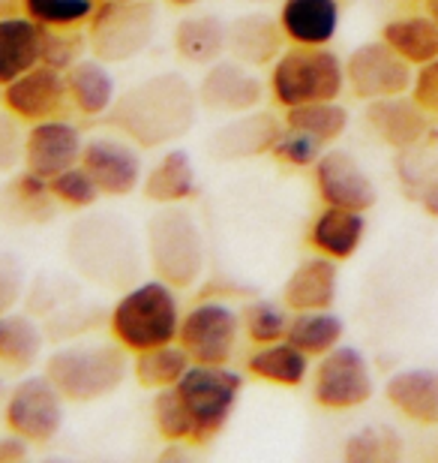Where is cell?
Masks as SVG:
<instances>
[{
  "instance_id": "ffe728a7",
  "label": "cell",
  "mask_w": 438,
  "mask_h": 463,
  "mask_svg": "<svg viewBox=\"0 0 438 463\" xmlns=\"http://www.w3.org/2000/svg\"><path fill=\"white\" fill-rule=\"evenodd\" d=\"M337 289H340L337 259L319 253L312 259H303L292 271V277L283 286V304L294 313L331 310L333 301H337Z\"/></svg>"
},
{
  "instance_id": "f546056e",
  "label": "cell",
  "mask_w": 438,
  "mask_h": 463,
  "mask_svg": "<svg viewBox=\"0 0 438 463\" xmlns=\"http://www.w3.org/2000/svg\"><path fill=\"white\" fill-rule=\"evenodd\" d=\"M247 367L256 379L283 388H297L303 385L306 373H310V355L294 344H288V340H276V344L258 346V352L249 355Z\"/></svg>"
},
{
  "instance_id": "cb8c5ba5",
  "label": "cell",
  "mask_w": 438,
  "mask_h": 463,
  "mask_svg": "<svg viewBox=\"0 0 438 463\" xmlns=\"http://www.w3.org/2000/svg\"><path fill=\"white\" fill-rule=\"evenodd\" d=\"M42 61V24L31 15L0 18V88Z\"/></svg>"
},
{
  "instance_id": "bcb514c9",
  "label": "cell",
  "mask_w": 438,
  "mask_h": 463,
  "mask_svg": "<svg viewBox=\"0 0 438 463\" xmlns=\"http://www.w3.org/2000/svg\"><path fill=\"white\" fill-rule=\"evenodd\" d=\"M27 458V439H22L18 433L0 437V463H18Z\"/></svg>"
},
{
  "instance_id": "603a6c76",
  "label": "cell",
  "mask_w": 438,
  "mask_h": 463,
  "mask_svg": "<svg viewBox=\"0 0 438 463\" xmlns=\"http://www.w3.org/2000/svg\"><path fill=\"white\" fill-rule=\"evenodd\" d=\"M340 0H283L279 27L294 45H328L340 31Z\"/></svg>"
},
{
  "instance_id": "f35d334b",
  "label": "cell",
  "mask_w": 438,
  "mask_h": 463,
  "mask_svg": "<svg viewBox=\"0 0 438 463\" xmlns=\"http://www.w3.org/2000/svg\"><path fill=\"white\" fill-rule=\"evenodd\" d=\"M154 424L163 439L169 442H186L192 439V419L177 394V388H160L154 397Z\"/></svg>"
},
{
  "instance_id": "5bb4252c",
  "label": "cell",
  "mask_w": 438,
  "mask_h": 463,
  "mask_svg": "<svg viewBox=\"0 0 438 463\" xmlns=\"http://www.w3.org/2000/svg\"><path fill=\"white\" fill-rule=\"evenodd\" d=\"M265 85L247 63L217 61L210 63L199 85V103L219 115H244L262 106Z\"/></svg>"
},
{
  "instance_id": "836d02e7",
  "label": "cell",
  "mask_w": 438,
  "mask_h": 463,
  "mask_svg": "<svg viewBox=\"0 0 438 463\" xmlns=\"http://www.w3.org/2000/svg\"><path fill=\"white\" fill-rule=\"evenodd\" d=\"M190 364L192 361L181 344H165V346L135 352L133 376L142 388L160 392V388H172V385L181 383V376L190 370Z\"/></svg>"
},
{
  "instance_id": "4fadbf2b",
  "label": "cell",
  "mask_w": 438,
  "mask_h": 463,
  "mask_svg": "<svg viewBox=\"0 0 438 463\" xmlns=\"http://www.w3.org/2000/svg\"><path fill=\"white\" fill-rule=\"evenodd\" d=\"M81 133L76 124L61 118L36 120L31 133L24 136V169L42 181H51L54 175L72 169L81 163Z\"/></svg>"
},
{
  "instance_id": "30bf717a",
  "label": "cell",
  "mask_w": 438,
  "mask_h": 463,
  "mask_svg": "<svg viewBox=\"0 0 438 463\" xmlns=\"http://www.w3.org/2000/svg\"><path fill=\"white\" fill-rule=\"evenodd\" d=\"M6 428L22 439L42 446L51 442L63 428V394L49 376H27L6 397Z\"/></svg>"
},
{
  "instance_id": "52a82bcc",
  "label": "cell",
  "mask_w": 438,
  "mask_h": 463,
  "mask_svg": "<svg viewBox=\"0 0 438 463\" xmlns=\"http://www.w3.org/2000/svg\"><path fill=\"white\" fill-rule=\"evenodd\" d=\"M156 36V6L151 0H99L88 18L93 58L126 63L138 58Z\"/></svg>"
},
{
  "instance_id": "b9f144b4",
  "label": "cell",
  "mask_w": 438,
  "mask_h": 463,
  "mask_svg": "<svg viewBox=\"0 0 438 463\" xmlns=\"http://www.w3.org/2000/svg\"><path fill=\"white\" fill-rule=\"evenodd\" d=\"M270 154H274L279 163L294 165V169H310V165H315L322 160L324 142L310 136V133H303V129L285 127L283 133H279L276 145L270 147Z\"/></svg>"
},
{
  "instance_id": "d6986e66",
  "label": "cell",
  "mask_w": 438,
  "mask_h": 463,
  "mask_svg": "<svg viewBox=\"0 0 438 463\" xmlns=\"http://www.w3.org/2000/svg\"><path fill=\"white\" fill-rule=\"evenodd\" d=\"M279 133H283V124L274 115L253 109V112L235 115V120L219 127L208 145L217 160H249V156L270 154Z\"/></svg>"
},
{
  "instance_id": "2e32d148",
  "label": "cell",
  "mask_w": 438,
  "mask_h": 463,
  "mask_svg": "<svg viewBox=\"0 0 438 463\" xmlns=\"http://www.w3.org/2000/svg\"><path fill=\"white\" fill-rule=\"evenodd\" d=\"M367 127L376 133L381 142L394 151H412L421 147L433 133L435 120L417 106L412 94H396V97H381L367 103Z\"/></svg>"
},
{
  "instance_id": "e0dca14e",
  "label": "cell",
  "mask_w": 438,
  "mask_h": 463,
  "mask_svg": "<svg viewBox=\"0 0 438 463\" xmlns=\"http://www.w3.org/2000/svg\"><path fill=\"white\" fill-rule=\"evenodd\" d=\"M67 103V76L61 70L45 67V63H36L33 70H27L24 76H18L4 88V106L18 120H31V124L58 118Z\"/></svg>"
},
{
  "instance_id": "5b68a950",
  "label": "cell",
  "mask_w": 438,
  "mask_h": 463,
  "mask_svg": "<svg viewBox=\"0 0 438 463\" xmlns=\"http://www.w3.org/2000/svg\"><path fill=\"white\" fill-rule=\"evenodd\" d=\"M154 274L174 289H190L204 271V241L195 217L181 205H163L144 229Z\"/></svg>"
},
{
  "instance_id": "d6a6232c",
  "label": "cell",
  "mask_w": 438,
  "mask_h": 463,
  "mask_svg": "<svg viewBox=\"0 0 438 463\" xmlns=\"http://www.w3.org/2000/svg\"><path fill=\"white\" fill-rule=\"evenodd\" d=\"M4 202L6 211L15 223H45V220L54 217V205L58 199L51 196L49 181L36 178L24 169V175H15L13 181L6 184L4 190Z\"/></svg>"
},
{
  "instance_id": "7a4b0ae2",
  "label": "cell",
  "mask_w": 438,
  "mask_h": 463,
  "mask_svg": "<svg viewBox=\"0 0 438 463\" xmlns=\"http://www.w3.org/2000/svg\"><path fill=\"white\" fill-rule=\"evenodd\" d=\"M67 259L93 286L129 289L142 271V244L124 217L88 214L67 232Z\"/></svg>"
},
{
  "instance_id": "484cf974",
  "label": "cell",
  "mask_w": 438,
  "mask_h": 463,
  "mask_svg": "<svg viewBox=\"0 0 438 463\" xmlns=\"http://www.w3.org/2000/svg\"><path fill=\"white\" fill-rule=\"evenodd\" d=\"M174 52L186 63L210 67V63H217L228 52V24L210 13L183 18L174 31Z\"/></svg>"
},
{
  "instance_id": "d590c367",
  "label": "cell",
  "mask_w": 438,
  "mask_h": 463,
  "mask_svg": "<svg viewBox=\"0 0 438 463\" xmlns=\"http://www.w3.org/2000/svg\"><path fill=\"white\" fill-rule=\"evenodd\" d=\"M342 455L349 463H387L403 455V439L387 424H372V428L351 433Z\"/></svg>"
},
{
  "instance_id": "277c9868",
  "label": "cell",
  "mask_w": 438,
  "mask_h": 463,
  "mask_svg": "<svg viewBox=\"0 0 438 463\" xmlns=\"http://www.w3.org/2000/svg\"><path fill=\"white\" fill-rule=\"evenodd\" d=\"M129 373L126 349L120 344H76L54 349L45 361V376L70 403H93L115 394Z\"/></svg>"
},
{
  "instance_id": "681fc988",
  "label": "cell",
  "mask_w": 438,
  "mask_h": 463,
  "mask_svg": "<svg viewBox=\"0 0 438 463\" xmlns=\"http://www.w3.org/2000/svg\"><path fill=\"white\" fill-rule=\"evenodd\" d=\"M424 4H426V15L438 24V0H424Z\"/></svg>"
},
{
  "instance_id": "6da1fadb",
  "label": "cell",
  "mask_w": 438,
  "mask_h": 463,
  "mask_svg": "<svg viewBox=\"0 0 438 463\" xmlns=\"http://www.w3.org/2000/svg\"><path fill=\"white\" fill-rule=\"evenodd\" d=\"M199 106V90L181 72H160L124 90L108 118L135 147L154 151L190 133Z\"/></svg>"
},
{
  "instance_id": "74e56055",
  "label": "cell",
  "mask_w": 438,
  "mask_h": 463,
  "mask_svg": "<svg viewBox=\"0 0 438 463\" xmlns=\"http://www.w3.org/2000/svg\"><path fill=\"white\" fill-rule=\"evenodd\" d=\"M240 322H244L247 335L253 344L265 346V344H276V340H285V331H288V322L292 317L279 307L274 301H249L244 313H240Z\"/></svg>"
},
{
  "instance_id": "c3c4849f",
  "label": "cell",
  "mask_w": 438,
  "mask_h": 463,
  "mask_svg": "<svg viewBox=\"0 0 438 463\" xmlns=\"http://www.w3.org/2000/svg\"><path fill=\"white\" fill-rule=\"evenodd\" d=\"M22 6H24V0H0V18H4V15H15Z\"/></svg>"
},
{
  "instance_id": "4dcf8cb0",
  "label": "cell",
  "mask_w": 438,
  "mask_h": 463,
  "mask_svg": "<svg viewBox=\"0 0 438 463\" xmlns=\"http://www.w3.org/2000/svg\"><path fill=\"white\" fill-rule=\"evenodd\" d=\"M45 335L27 313L0 317V364L6 370H27L42 355Z\"/></svg>"
},
{
  "instance_id": "e575fe53",
  "label": "cell",
  "mask_w": 438,
  "mask_h": 463,
  "mask_svg": "<svg viewBox=\"0 0 438 463\" xmlns=\"http://www.w3.org/2000/svg\"><path fill=\"white\" fill-rule=\"evenodd\" d=\"M285 124L294 129H303L324 145L337 142L349 129V109L340 106L337 99H324V103H303L294 109H285Z\"/></svg>"
},
{
  "instance_id": "9c48e42d",
  "label": "cell",
  "mask_w": 438,
  "mask_h": 463,
  "mask_svg": "<svg viewBox=\"0 0 438 463\" xmlns=\"http://www.w3.org/2000/svg\"><path fill=\"white\" fill-rule=\"evenodd\" d=\"M240 317L231 307L219 301H201L181 317L177 328V344L186 349L192 364H210L222 367L235 355L238 335H240Z\"/></svg>"
},
{
  "instance_id": "d4e9b609",
  "label": "cell",
  "mask_w": 438,
  "mask_h": 463,
  "mask_svg": "<svg viewBox=\"0 0 438 463\" xmlns=\"http://www.w3.org/2000/svg\"><path fill=\"white\" fill-rule=\"evenodd\" d=\"M363 235H367V217H363V211L337 208V205H324V211L310 226V244L322 256L337 259V262H346V259L358 253Z\"/></svg>"
},
{
  "instance_id": "8d00e7d4",
  "label": "cell",
  "mask_w": 438,
  "mask_h": 463,
  "mask_svg": "<svg viewBox=\"0 0 438 463\" xmlns=\"http://www.w3.org/2000/svg\"><path fill=\"white\" fill-rule=\"evenodd\" d=\"M88 45V33L76 31V24L70 27H54V24H42V61L45 67L67 72L70 67H76L85 54Z\"/></svg>"
},
{
  "instance_id": "7c38bea8",
  "label": "cell",
  "mask_w": 438,
  "mask_h": 463,
  "mask_svg": "<svg viewBox=\"0 0 438 463\" xmlns=\"http://www.w3.org/2000/svg\"><path fill=\"white\" fill-rule=\"evenodd\" d=\"M415 67L390 49L385 40L360 43L346 61V85L358 99H381L408 94Z\"/></svg>"
},
{
  "instance_id": "83f0119b",
  "label": "cell",
  "mask_w": 438,
  "mask_h": 463,
  "mask_svg": "<svg viewBox=\"0 0 438 463\" xmlns=\"http://www.w3.org/2000/svg\"><path fill=\"white\" fill-rule=\"evenodd\" d=\"M381 40L394 49L399 58H405L412 67L438 61V24L430 15H403L390 18L381 27Z\"/></svg>"
},
{
  "instance_id": "8992f818",
  "label": "cell",
  "mask_w": 438,
  "mask_h": 463,
  "mask_svg": "<svg viewBox=\"0 0 438 463\" xmlns=\"http://www.w3.org/2000/svg\"><path fill=\"white\" fill-rule=\"evenodd\" d=\"M346 90V63L328 45H294L274 61L270 94L283 109L340 99Z\"/></svg>"
},
{
  "instance_id": "ba28073f",
  "label": "cell",
  "mask_w": 438,
  "mask_h": 463,
  "mask_svg": "<svg viewBox=\"0 0 438 463\" xmlns=\"http://www.w3.org/2000/svg\"><path fill=\"white\" fill-rule=\"evenodd\" d=\"M174 388L192 419V442H210L219 437L235 412L240 392H244V376L226 364H190Z\"/></svg>"
},
{
  "instance_id": "44dd1931",
  "label": "cell",
  "mask_w": 438,
  "mask_h": 463,
  "mask_svg": "<svg viewBox=\"0 0 438 463\" xmlns=\"http://www.w3.org/2000/svg\"><path fill=\"white\" fill-rule=\"evenodd\" d=\"M283 27L279 18L262 13H244L228 24V54L247 67H267L283 54Z\"/></svg>"
},
{
  "instance_id": "8fae6325",
  "label": "cell",
  "mask_w": 438,
  "mask_h": 463,
  "mask_svg": "<svg viewBox=\"0 0 438 463\" xmlns=\"http://www.w3.org/2000/svg\"><path fill=\"white\" fill-rule=\"evenodd\" d=\"M376 394L369 361L354 346H333L312 376V397L324 410H358Z\"/></svg>"
},
{
  "instance_id": "816d5d0a",
  "label": "cell",
  "mask_w": 438,
  "mask_h": 463,
  "mask_svg": "<svg viewBox=\"0 0 438 463\" xmlns=\"http://www.w3.org/2000/svg\"><path fill=\"white\" fill-rule=\"evenodd\" d=\"M244 4H270V0H244Z\"/></svg>"
},
{
  "instance_id": "ac0fdd59",
  "label": "cell",
  "mask_w": 438,
  "mask_h": 463,
  "mask_svg": "<svg viewBox=\"0 0 438 463\" xmlns=\"http://www.w3.org/2000/svg\"><path fill=\"white\" fill-rule=\"evenodd\" d=\"M81 165L99 187L102 196H129L138 181H142V156H138L135 145H126L120 138H90L81 151Z\"/></svg>"
},
{
  "instance_id": "4316f807",
  "label": "cell",
  "mask_w": 438,
  "mask_h": 463,
  "mask_svg": "<svg viewBox=\"0 0 438 463\" xmlns=\"http://www.w3.org/2000/svg\"><path fill=\"white\" fill-rule=\"evenodd\" d=\"M63 76H67V90H70L72 106H76L81 115L99 118L111 112V106H115V79H111L106 61L81 58L76 67H70Z\"/></svg>"
},
{
  "instance_id": "7dc6e473",
  "label": "cell",
  "mask_w": 438,
  "mask_h": 463,
  "mask_svg": "<svg viewBox=\"0 0 438 463\" xmlns=\"http://www.w3.org/2000/svg\"><path fill=\"white\" fill-rule=\"evenodd\" d=\"M417 199H421V208L426 211V214L438 220V175L424 184L421 193H417Z\"/></svg>"
},
{
  "instance_id": "7402d4cb",
  "label": "cell",
  "mask_w": 438,
  "mask_h": 463,
  "mask_svg": "<svg viewBox=\"0 0 438 463\" xmlns=\"http://www.w3.org/2000/svg\"><path fill=\"white\" fill-rule=\"evenodd\" d=\"M387 403L408 421L438 424V370L435 367H408L387 379Z\"/></svg>"
},
{
  "instance_id": "f6af8a7d",
  "label": "cell",
  "mask_w": 438,
  "mask_h": 463,
  "mask_svg": "<svg viewBox=\"0 0 438 463\" xmlns=\"http://www.w3.org/2000/svg\"><path fill=\"white\" fill-rule=\"evenodd\" d=\"M408 94H412L417 99V106H421L424 112L438 124V61L417 67L412 90H408Z\"/></svg>"
},
{
  "instance_id": "ab89813d",
  "label": "cell",
  "mask_w": 438,
  "mask_h": 463,
  "mask_svg": "<svg viewBox=\"0 0 438 463\" xmlns=\"http://www.w3.org/2000/svg\"><path fill=\"white\" fill-rule=\"evenodd\" d=\"M51 196L58 199V205L72 208V211H88L97 205V199L102 196L99 187L93 184V178L85 172V165H72V169L54 175L49 181Z\"/></svg>"
},
{
  "instance_id": "60d3db41",
  "label": "cell",
  "mask_w": 438,
  "mask_h": 463,
  "mask_svg": "<svg viewBox=\"0 0 438 463\" xmlns=\"http://www.w3.org/2000/svg\"><path fill=\"white\" fill-rule=\"evenodd\" d=\"M97 6H99V0H24V9L33 22L54 24V27L88 22Z\"/></svg>"
},
{
  "instance_id": "1f68e13d",
  "label": "cell",
  "mask_w": 438,
  "mask_h": 463,
  "mask_svg": "<svg viewBox=\"0 0 438 463\" xmlns=\"http://www.w3.org/2000/svg\"><path fill=\"white\" fill-rule=\"evenodd\" d=\"M342 335H346V326L337 313L331 310H303L294 313L292 322H288L285 340L294 344L297 349H303L310 358H322L328 355L333 346H340Z\"/></svg>"
},
{
  "instance_id": "f1b7e54d",
  "label": "cell",
  "mask_w": 438,
  "mask_h": 463,
  "mask_svg": "<svg viewBox=\"0 0 438 463\" xmlns=\"http://www.w3.org/2000/svg\"><path fill=\"white\" fill-rule=\"evenodd\" d=\"M195 196V165L186 151H169L144 178V199L154 205H181Z\"/></svg>"
},
{
  "instance_id": "9a60e30c",
  "label": "cell",
  "mask_w": 438,
  "mask_h": 463,
  "mask_svg": "<svg viewBox=\"0 0 438 463\" xmlns=\"http://www.w3.org/2000/svg\"><path fill=\"white\" fill-rule=\"evenodd\" d=\"M315 169V190L324 205L367 211L376 205L378 190L367 169L354 160L349 151H324L322 160L312 165Z\"/></svg>"
},
{
  "instance_id": "3957f363",
  "label": "cell",
  "mask_w": 438,
  "mask_h": 463,
  "mask_svg": "<svg viewBox=\"0 0 438 463\" xmlns=\"http://www.w3.org/2000/svg\"><path fill=\"white\" fill-rule=\"evenodd\" d=\"M108 328L126 352L174 344L181 328V304H177L174 286L160 277L129 286L108 313Z\"/></svg>"
},
{
  "instance_id": "7bdbcfd3",
  "label": "cell",
  "mask_w": 438,
  "mask_h": 463,
  "mask_svg": "<svg viewBox=\"0 0 438 463\" xmlns=\"http://www.w3.org/2000/svg\"><path fill=\"white\" fill-rule=\"evenodd\" d=\"M24 163V133L22 120H18L9 109H0V175H9Z\"/></svg>"
},
{
  "instance_id": "f907efd6",
  "label": "cell",
  "mask_w": 438,
  "mask_h": 463,
  "mask_svg": "<svg viewBox=\"0 0 438 463\" xmlns=\"http://www.w3.org/2000/svg\"><path fill=\"white\" fill-rule=\"evenodd\" d=\"M172 6H181V9H186V6H195L199 0H169Z\"/></svg>"
},
{
  "instance_id": "ee69618b",
  "label": "cell",
  "mask_w": 438,
  "mask_h": 463,
  "mask_svg": "<svg viewBox=\"0 0 438 463\" xmlns=\"http://www.w3.org/2000/svg\"><path fill=\"white\" fill-rule=\"evenodd\" d=\"M24 289V268L15 256L0 250V317L15 307Z\"/></svg>"
}]
</instances>
